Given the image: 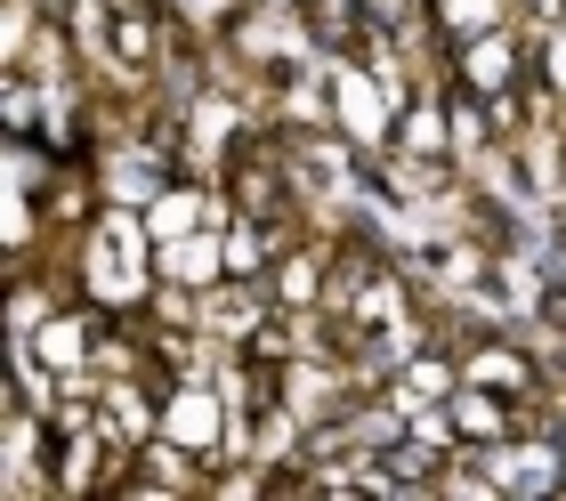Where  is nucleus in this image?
I'll list each match as a JSON object with an SVG mask.
<instances>
[{
    "label": "nucleus",
    "mask_w": 566,
    "mask_h": 501,
    "mask_svg": "<svg viewBox=\"0 0 566 501\" xmlns=\"http://www.w3.org/2000/svg\"><path fill=\"white\" fill-rule=\"evenodd\" d=\"M154 275L187 283V292H211L227 275V227H195V234H178V243H154Z\"/></svg>",
    "instance_id": "3"
},
{
    "label": "nucleus",
    "mask_w": 566,
    "mask_h": 501,
    "mask_svg": "<svg viewBox=\"0 0 566 501\" xmlns=\"http://www.w3.org/2000/svg\"><path fill=\"white\" fill-rule=\"evenodd\" d=\"M324 65H332V122H340L365 154H389L397 114H405V90H389L365 58H332V49H324Z\"/></svg>",
    "instance_id": "1"
},
{
    "label": "nucleus",
    "mask_w": 566,
    "mask_h": 501,
    "mask_svg": "<svg viewBox=\"0 0 566 501\" xmlns=\"http://www.w3.org/2000/svg\"><path fill=\"white\" fill-rule=\"evenodd\" d=\"M227 429H235V413H227L219 380H178L170 397H163V437H170V445H187V453L219 461Z\"/></svg>",
    "instance_id": "2"
},
{
    "label": "nucleus",
    "mask_w": 566,
    "mask_h": 501,
    "mask_svg": "<svg viewBox=\"0 0 566 501\" xmlns=\"http://www.w3.org/2000/svg\"><path fill=\"white\" fill-rule=\"evenodd\" d=\"M453 429H461V445H502V437L526 429V405H510V397H494V388L461 380L453 388Z\"/></svg>",
    "instance_id": "4"
},
{
    "label": "nucleus",
    "mask_w": 566,
    "mask_h": 501,
    "mask_svg": "<svg viewBox=\"0 0 566 501\" xmlns=\"http://www.w3.org/2000/svg\"><path fill=\"white\" fill-rule=\"evenodd\" d=\"M510 17H518V0H446V9H437V24H446L453 49L478 41V33H502Z\"/></svg>",
    "instance_id": "5"
},
{
    "label": "nucleus",
    "mask_w": 566,
    "mask_h": 501,
    "mask_svg": "<svg viewBox=\"0 0 566 501\" xmlns=\"http://www.w3.org/2000/svg\"><path fill=\"white\" fill-rule=\"evenodd\" d=\"M260 9H307V0H260Z\"/></svg>",
    "instance_id": "6"
}]
</instances>
